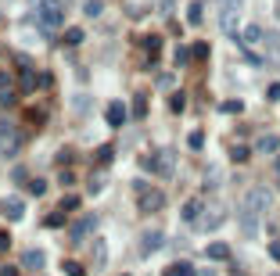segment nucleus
Returning a JSON list of instances; mask_svg holds the SVG:
<instances>
[{
  "label": "nucleus",
  "mask_w": 280,
  "mask_h": 276,
  "mask_svg": "<svg viewBox=\"0 0 280 276\" xmlns=\"http://www.w3.org/2000/svg\"><path fill=\"white\" fill-rule=\"evenodd\" d=\"M7 86H11V75H7V72H0V90H7Z\"/></svg>",
  "instance_id": "58836bf2"
},
{
  "label": "nucleus",
  "mask_w": 280,
  "mask_h": 276,
  "mask_svg": "<svg viewBox=\"0 0 280 276\" xmlns=\"http://www.w3.org/2000/svg\"><path fill=\"white\" fill-rule=\"evenodd\" d=\"M162 205H165V194H158V190H147L140 197V212H158Z\"/></svg>",
  "instance_id": "1a4fd4ad"
},
{
  "label": "nucleus",
  "mask_w": 280,
  "mask_h": 276,
  "mask_svg": "<svg viewBox=\"0 0 280 276\" xmlns=\"http://www.w3.org/2000/svg\"><path fill=\"white\" fill-rule=\"evenodd\" d=\"M112 158H115V147H112V144H104V147L97 151V162H101V165H108Z\"/></svg>",
  "instance_id": "4be33fe9"
},
{
  "label": "nucleus",
  "mask_w": 280,
  "mask_h": 276,
  "mask_svg": "<svg viewBox=\"0 0 280 276\" xmlns=\"http://www.w3.org/2000/svg\"><path fill=\"white\" fill-rule=\"evenodd\" d=\"M270 258H277V262H280V240H273V244H270Z\"/></svg>",
  "instance_id": "4c0bfd02"
},
{
  "label": "nucleus",
  "mask_w": 280,
  "mask_h": 276,
  "mask_svg": "<svg viewBox=\"0 0 280 276\" xmlns=\"http://www.w3.org/2000/svg\"><path fill=\"white\" fill-rule=\"evenodd\" d=\"M270 201H273V194L266 187H255V190L244 194V201L237 208V222H241V233L244 237H255L259 233V219H262V212L270 208Z\"/></svg>",
  "instance_id": "f257e3e1"
},
{
  "label": "nucleus",
  "mask_w": 280,
  "mask_h": 276,
  "mask_svg": "<svg viewBox=\"0 0 280 276\" xmlns=\"http://www.w3.org/2000/svg\"><path fill=\"white\" fill-rule=\"evenodd\" d=\"M61 208H65V212H75V208H79V197H75V194L65 197V201H61Z\"/></svg>",
  "instance_id": "72a5a7b5"
},
{
  "label": "nucleus",
  "mask_w": 280,
  "mask_h": 276,
  "mask_svg": "<svg viewBox=\"0 0 280 276\" xmlns=\"http://www.w3.org/2000/svg\"><path fill=\"white\" fill-rule=\"evenodd\" d=\"M104 262H108V248H104V240H97V244H93V266L101 269Z\"/></svg>",
  "instance_id": "a211bd4d"
},
{
  "label": "nucleus",
  "mask_w": 280,
  "mask_h": 276,
  "mask_svg": "<svg viewBox=\"0 0 280 276\" xmlns=\"http://www.w3.org/2000/svg\"><path fill=\"white\" fill-rule=\"evenodd\" d=\"M162 233H158V229H147V233L144 237H140V255H151V251H158L162 248Z\"/></svg>",
  "instance_id": "6e6552de"
},
{
  "label": "nucleus",
  "mask_w": 280,
  "mask_h": 276,
  "mask_svg": "<svg viewBox=\"0 0 280 276\" xmlns=\"http://www.w3.org/2000/svg\"><path fill=\"white\" fill-rule=\"evenodd\" d=\"M0 276H18V269H14V266H4V269H0Z\"/></svg>",
  "instance_id": "ea45409f"
},
{
  "label": "nucleus",
  "mask_w": 280,
  "mask_h": 276,
  "mask_svg": "<svg viewBox=\"0 0 280 276\" xmlns=\"http://www.w3.org/2000/svg\"><path fill=\"white\" fill-rule=\"evenodd\" d=\"M219 25H223L226 36H237V33H241V0H223Z\"/></svg>",
  "instance_id": "7ed1b4c3"
},
{
  "label": "nucleus",
  "mask_w": 280,
  "mask_h": 276,
  "mask_svg": "<svg viewBox=\"0 0 280 276\" xmlns=\"http://www.w3.org/2000/svg\"><path fill=\"white\" fill-rule=\"evenodd\" d=\"M270 101H280V86H270V94H266Z\"/></svg>",
  "instance_id": "a19ab883"
},
{
  "label": "nucleus",
  "mask_w": 280,
  "mask_h": 276,
  "mask_svg": "<svg viewBox=\"0 0 280 276\" xmlns=\"http://www.w3.org/2000/svg\"><path fill=\"white\" fill-rule=\"evenodd\" d=\"M219 222H223V208H205V216L198 219V229H219Z\"/></svg>",
  "instance_id": "0eeeda50"
},
{
  "label": "nucleus",
  "mask_w": 280,
  "mask_h": 276,
  "mask_svg": "<svg viewBox=\"0 0 280 276\" xmlns=\"http://www.w3.org/2000/svg\"><path fill=\"white\" fill-rule=\"evenodd\" d=\"M65 43H72V47H75V43H83V29H69V33H65Z\"/></svg>",
  "instance_id": "bb28decb"
},
{
  "label": "nucleus",
  "mask_w": 280,
  "mask_h": 276,
  "mask_svg": "<svg viewBox=\"0 0 280 276\" xmlns=\"http://www.w3.org/2000/svg\"><path fill=\"white\" fill-rule=\"evenodd\" d=\"M144 47H147V54H151V61H154V54H158V47H162V40H158V36H147Z\"/></svg>",
  "instance_id": "393cba45"
},
{
  "label": "nucleus",
  "mask_w": 280,
  "mask_h": 276,
  "mask_svg": "<svg viewBox=\"0 0 280 276\" xmlns=\"http://www.w3.org/2000/svg\"><path fill=\"white\" fill-rule=\"evenodd\" d=\"M230 158L233 162H244L248 158V147H230Z\"/></svg>",
  "instance_id": "473e14b6"
},
{
  "label": "nucleus",
  "mask_w": 280,
  "mask_h": 276,
  "mask_svg": "<svg viewBox=\"0 0 280 276\" xmlns=\"http://www.w3.org/2000/svg\"><path fill=\"white\" fill-rule=\"evenodd\" d=\"M241 108H244V104H241V101H226V104H223V111H226V115H237Z\"/></svg>",
  "instance_id": "2f4dec72"
},
{
  "label": "nucleus",
  "mask_w": 280,
  "mask_h": 276,
  "mask_svg": "<svg viewBox=\"0 0 280 276\" xmlns=\"http://www.w3.org/2000/svg\"><path fill=\"white\" fill-rule=\"evenodd\" d=\"M0 212H4V216H7L11 222H18V219L25 216V205L18 201V197H7V201H4V208H0Z\"/></svg>",
  "instance_id": "9b49d317"
},
{
  "label": "nucleus",
  "mask_w": 280,
  "mask_h": 276,
  "mask_svg": "<svg viewBox=\"0 0 280 276\" xmlns=\"http://www.w3.org/2000/svg\"><path fill=\"white\" fill-rule=\"evenodd\" d=\"M43 190H47V183H43V179H29V194H36V197H40Z\"/></svg>",
  "instance_id": "c756f323"
},
{
  "label": "nucleus",
  "mask_w": 280,
  "mask_h": 276,
  "mask_svg": "<svg viewBox=\"0 0 280 276\" xmlns=\"http://www.w3.org/2000/svg\"><path fill=\"white\" fill-rule=\"evenodd\" d=\"M191 54H194L198 61H205V57H209V43H194V47H191Z\"/></svg>",
  "instance_id": "cd10ccee"
},
{
  "label": "nucleus",
  "mask_w": 280,
  "mask_h": 276,
  "mask_svg": "<svg viewBox=\"0 0 280 276\" xmlns=\"http://www.w3.org/2000/svg\"><path fill=\"white\" fill-rule=\"evenodd\" d=\"M11 104H14V94L11 90H0V108H11Z\"/></svg>",
  "instance_id": "7c9ffc66"
},
{
  "label": "nucleus",
  "mask_w": 280,
  "mask_h": 276,
  "mask_svg": "<svg viewBox=\"0 0 280 276\" xmlns=\"http://www.w3.org/2000/svg\"><path fill=\"white\" fill-rule=\"evenodd\" d=\"M187 144H191V151H201V147H205V136H201V133L194 129L191 136H187Z\"/></svg>",
  "instance_id": "b1692460"
},
{
  "label": "nucleus",
  "mask_w": 280,
  "mask_h": 276,
  "mask_svg": "<svg viewBox=\"0 0 280 276\" xmlns=\"http://www.w3.org/2000/svg\"><path fill=\"white\" fill-rule=\"evenodd\" d=\"M183 104H187V97H183V94H173V101H169V108H173V111L180 115V111H183Z\"/></svg>",
  "instance_id": "c85d7f7f"
},
{
  "label": "nucleus",
  "mask_w": 280,
  "mask_h": 276,
  "mask_svg": "<svg viewBox=\"0 0 280 276\" xmlns=\"http://www.w3.org/2000/svg\"><path fill=\"white\" fill-rule=\"evenodd\" d=\"M133 115H137V118L147 115V94H137V97H133Z\"/></svg>",
  "instance_id": "6ab92c4d"
},
{
  "label": "nucleus",
  "mask_w": 280,
  "mask_h": 276,
  "mask_svg": "<svg viewBox=\"0 0 280 276\" xmlns=\"http://www.w3.org/2000/svg\"><path fill=\"white\" fill-rule=\"evenodd\" d=\"M187 61H191V51H187V47H176V65H187Z\"/></svg>",
  "instance_id": "f704fd0d"
},
{
  "label": "nucleus",
  "mask_w": 280,
  "mask_h": 276,
  "mask_svg": "<svg viewBox=\"0 0 280 276\" xmlns=\"http://www.w3.org/2000/svg\"><path fill=\"white\" fill-rule=\"evenodd\" d=\"M237 36H241V43H244V47H252V43H259V40H266V33H262L259 25H244V29H241Z\"/></svg>",
  "instance_id": "ddd939ff"
},
{
  "label": "nucleus",
  "mask_w": 280,
  "mask_h": 276,
  "mask_svg": "<svg viewBox=\"0 0 280 276\" xmlns=\"http://www.w3.org/2000/svg\"><path fill=\"white\" fill-rule=\"evenodd\" d=\"M33 14H36L40 29L51 36L54 29L65 22V0H33Z\"/></svg>",
  "instance_id": "f03ea898"
},
{
  "label": "nucleus",
  "mask_w": 280,
  "mask_h": 276,
  "mask_svg": "<svg viewBox=\"0 0 280 276\" xmlns=\"http://www.w3.org/2000/svg\"><path fill=\"white\" fill-rule=\"evenodd\" d=\"M93 229H97V216H83L79 222L69 229V237H72V240H83L86 233H93Z\"/></svg>",
  "instance_id": "423d86ee"
},
{
  "label": "nucleus",
  "mask_w": 280,
  "mask_h": 276,
  "mask_svg": "<svg viewBox=\"0 0 280 276\" xmlns=\"http://www.w3.org/2000/svg\"><path fill=\"white\" fill-rule=\"evenodd\" d=\"M83 11L90 14V18H97V14H101V0H86V4H83Z\"/></svg>",
  "instance_id": "a878e982"
},
{
  "label": "nucleus",
  "mask_w": 280,
  "mask_h": 276,
  "mask_svg": "<svg viewBox=\"0 0 280 276\" xmlns=\"http://www.w3.org/2000/svg\"><path fill=\"white\" fill-rule=\"evenodd\" d=\"M36 83H40V79H36V72H33V68H22V90H25V94H33Z\"/></svg>",
  "instance_id": "dca6fc26"
},
{
  "label": "nucleus",
  "mask_w": 280,
  "mask_h": 276,
  "mask_svg": "<svg viewBox=\"0 0 280 276\" xmlns=\"http://www.w3.org/2000/svg\"><path fill=\"white\" fill-rule=\"evenodd\" d=\"M180 216H183V222H191V226H198V219L205 216V201H201V197H194V201H187V205H183V212H180Z\"/></svg>",
  "instance_id": "39448f33"
},
{
  "label": "nucleus",
  "mask_w": 280,
  "mask_h": 276,
  "mask_svg": "<svg viewBox=\"0 0 280 276\" xmlns=\"http://www.w3.org/2000/svg\"><path fill=\"white\" fill-rule=\"evenodd\" d=\"M61 269H65L69 276H86V269H83L79 262H72V258H69V262H61Z\"/></svg>",
  "instance_id": "412c9836"
},
{
  "label": "nucleus",
  "mask_w": 280,
  "mask_h": 276,
  "mask_svg": "<svg viewBox=\"0 0 280 276\" xmlns=\"http://www.w3.org/2000/svg\"><path fill=\"white\" fill-rule=\"evenodd\" d=\"M255 147L262 151V155H273V151L280 147V136H270V133H266V136H259V144H255Z\"/></svg>",
  "instance_id": "4468645a"
},
{
  "label": "nucleus",
  "mask_w": 280,
  "mask_h": 276,
  "mask_svg": "<svg viewBox=\"0 0 280 276\" xmlns=\"http://www.w3.org/2000/svg\"><path fill=\"white\" fill-rule=\"evenodd\" d=\"M43 222L51 226V229H61V226H65V208H61V212H54V216H47Z\"/></svg>",
  "instance_id": "aec40b11"
},
{
  "label": "nucleus",
  "mask_w": 280,
  "mask_h": 276,
  "mask_svg": "<svg viewBox=\"0 0 280 276\" xmlns=\"http://www.w3.org/2000/svg\"><path fill=\"white\" fill-rule=\"evenodd\" d=\"M187 22H191V25H198V22H201V4H198V0H194L191 7H187Z\"/></svg>",
  "instance_id": "5701e85b"
},
{
  "label": "nucleus",
  "mask_w": 280,
  "mask_h": 276,
  "mask_svg": "<svg viewBox=\"0 0 280 276\" xmlns=\"http://www.w3.org/2000/svg\"><path fill=\"white\" fill-rule=\"evenodd\" d=\"M165 276H194V266L191 262H173L165 269Z\"/></svg>",
  "instance_id": "2eb2a0df"
},
{
  "label": "nucleus",
  "mask_w": 280,
  "mask_h": 276,
  "mask_svg": "<svg viewBox=\"0 0 280 276\" xmlns=\"http://www.w3.org/2000/svg\"><path fill=\"white\" fill-rule=\"evenodd\" d=\"M11 248V233H7V229H0V251H7Z\"/></svg>",
  "instance_id": "e433bc0d"
},
{
  "label": "nucleus",
  "mask_w": 280,
  "mask_h": 276,
  "mask_svg": "<svg viewBox=\"0 0 280 276\" xmlns=\"http://www.w3.org/2000/svg\"><path fill=\"white\" fill-rule=\"evenodd\" d=\"M194 276H215V273H212V269H201V273H194Z\"/></svg>",
  "instance_id": "79ce46f5"
},
{
  "label": "nucleus",
  "mask_w": 280,
  "mask_h": 276,
  "mask_svg": "<svg viewBox=\"0 0 280 276\" xmlns=\"http://www.w3.org/2000/svg\"><path fill=\"white\" fill-rule=\"evenodd\" d=\"M18 129L11 126V122L0 115V155H14V151H18Z\"/></svg>",
  "instance_id": "20e7f679"
},
{
  "label": "nucleus",
  "mask_w": 280,
  "mask_h": 276,
  "mask_svg": "<svg viewBox=\"0 0 280 276\" xmlns=\"http://www.w3.org/2000/svg\"><path fill=\"white\" fill-rule=\"evenodd\" d=\"M108 126H122V122H126V104L122 101H115V104H108Z\"/></svg>",
  "instance_id": "f8f14e48"
},
{
  "label": "nucleus",
  "mask_w": 280,
  "mask_h": 276,
  "mask_svg": "<svg viewBox=\"0 0 280 276\" xmlns=\"http://www.w3.org/2000/svg\"><path fill=\"white\" fill-rule=\"evenodd\" d=\"M266 43L273 47V54H280V36H277V33H266Z\"/></svg>",
  "instance_id": "c9c22d12"
},
{
  "label": "nucleus",
  "mask_w": 280,
  "mask_h": 276,
  "mask_svg": "<svg viewBox=\"0 0 280 276\" xmlns=\"http://www.w3.org/2000/svg\"><path fill=\"white\" fill-rule=\"evenodd\" d=\"M209 258L212 262H223V258H230V248L226 244H209Z\"/></svg>",
  "instance_id": "f3484780"
},
{
  "label": "nucleus",
  "mask_w": 280,
  "mask_h": 276,
  "mask_svg": "<svg viewBox=\"0 0 280 276\" xmlns=\"http://www.w3.org/2000/svg\"><path fill=\"white\" fill-rule=\"evenodd\" d=\"M22 266H25V269H33V273H40V269L47 266V255L33 248V251H25V255H22Z\"/></svg>",
  "instance_id": "9d476101"
}]
</instances>
